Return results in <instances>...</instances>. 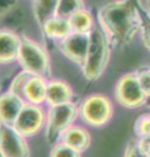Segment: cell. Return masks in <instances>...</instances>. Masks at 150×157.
<instances>
[{"mask_svg":"<svg viewBox=\"0 0 150 157\" xmlns=\"http://www.w3.org/2000/svg\"><path fill=\"white\" fill-rule=\"evenodd\" d=\"M99 21L117 43L129 40L138 28V18L129 3L117 2L106 5L99 12Z\"/></svg>","mask_w":150,"mask_h":157,"instance_id":"obj_1","label":"cell"},{"mask_svg":"<svg viewBox=\"0 0 150 157\" xmlns=\"http://www.w3.org/2000/svg\"><path fill=\"white\" fill-rule=\"evenodd\" d=\"M17 61L23 71L33 76L44 78L46 80L51 78V64L47 51L39 43L27 37L21 38Z\"/></svg>","mask_w":150,"mask_h":157,"instance_id":"obj_2","label":"cell"},{"mask_svg":"<svg viewBox=\"0 0 150 157\" xmlns=\"http://www.w3.org/2000/svg\"><path fill=\"white\" fill-rule=\"evenodd\" d=\"M79 117V106L74 102L48 106L45 127L46 141L52 146L59 142L62 133L75 124V121Z\"/></svg>","mask_w":150,"mask_h":157,"instance_id":"obj_3","label":"cell"},{"mask_svg":"<svg viewBox=\"0 0 150 157\" xmlns=\"http://www.w3.org/2000/svg\"><path fill=\"white\" fill-rule=\"evenodd\" d=\"M108 55V46L103 34L98 29H93L90 33L88 53L82 65L84 77L89 81L97 80L107 65Z\"/></svg>","mask_w":150,"mask_h":157,"instance_id":"obj_4","label":"cell"},{"mask_svg":"<svg viewBox=\"0 0 150 157\" xmlns=\"http://www.w3.org/2000/svg\"><path fill=\"white\" fill-rule=\"evenodd\" d=\"M81 119L93 128L108 124L113 114V105L107 97L94 94L84 100L79 106Z\"/></svg>","mask_w":150,"mask_h":157,"instance_id":"obj_5","label":"cell"},{"mask_svg":"<svg viewBox=\"0 0 150 157\" xmlns=\"http://www.w3.org/2000/svg\"><path fill=\"white\" fill-rule=\"evenodd\" d=\"M115 98L121 106L139 108L147 101L148 96L143 91L137 75H126L118 81L115 88Z\"/></svg>","mask_w":150,"mask_h":157,"instance_id":"obj_6","label":"cell"},{"mask_svg":"<svg viewBox=\"0 0 150 157\" xmlns=\"http://www.w3.org/2000/svg\"><path fill=\"white\" fill-rule=\"evenodd\" d=\"M47 111L41 105L26 103L13 127L26 138H32L46 127Z\"/></svg>","mask_w":150,"mask_h":157,"instance_id":"obj_7","label":"cell"},{"mask_svg":"<svg viewBox=\"0 0 150 157\" xmlns=\"http://www.w3.org/2000/svg\"><path fill=\"white\" fill-rule=\"evenodd\" d=\"M0 149L5 157H31L27 138L13 125L0 122Z\"/></svg>","mask_w":150,"mask_h":157,"instance_id":"obj_8","label":"cell"},{"mask_svg":"<svg viewBox=\"0 0 150 157\" xmlns=\"http://www.w3.org/2000/svg\"><path fill=\"white\" fill-rule=\"evenodd\" d=\"M90 44V34L71 32L70 35L62 39L60 42V50L65 57L83 65L88 53Z\"/></svg>","mask_w":150,"mask_h":157,"instance_id":"obj_9","label":"cell"},{"mask_svg":"<svg viewBox=\"0 0 150 157\" xmlns=\"http://www.w3.org/2000/svg\"><path fill=\"white\" fill-rule=\"evenodd\" d=\"M23 97L11 91L0 95V122L9 125H13L15 121L26 105Z\"/></svg>","mask_w":150,"mask_h":157,"instance_id":"obj_10","label":"cell"},{"mask_svg":"<svg viewBox=\"0 0 150 157\" xmlns=\"http://www.w3.org/2000/svg\"><path fill=\"white\" fill-rule=\"evenodd\" d=\"M59 142L67 144L83 153L91 145L92 138L87 128L82 125L73 124L62 133Z\"/></svg>","mask_w":150,"mask_h":157,"instance_id":"obj_11","label":"cell"},{"mask_svg":"<svg viewBox=\"0 0 150 157\" xmlns=\"http://www.w3.org/2000/svg\"><path fill=\"white\" fill-rule=\"evenodd\" d=\"M21 38L10 31H0V63L8 64L17 60Z\"/></svg>","mask_w":150,"mask_h":157,"instance_id":"obj_12","label":"cell"},{"mask_svg":"<svg viewBox=\"0 0 150 157\" xmlns=\"http://www.w3.org/2000/svg\"><path fill=\"white\" fill-rule=\"evenodd\" d=\"M47 84L48 82L44 78L37 76L31 77L24 88L23 98L25 101L35 105H42L43 103H46Z\"/></svg>","mask_w":150,"mask_h":157,"instance_id":"obj_13","label":"cell"},{"mask_svg":"<svg viewBox=\"0 0 150 157\" xmlns=\"http://www.w3.org/2000/svg\"><path fill=\"white\" fill-rule=\"evenodd\" d=\"M73 90L67 83L60 80H51L48 82L46 97V103L48 106L73 102Z\"/></svg>","mask_w":150,"mask_h":157,"instance_id":"obj_14","label":"cell"},{"mask_svg":"<svg viewBox=\"0 0 150 157\" xmlns=\"http://www.w3.org/2000/svg\"><path fill=\"white\" fill-rule=\"evenodd\" d=\"M42 29L48 37L54 39H64L73 32L70 21L56 15L46 21Z\"/></svg>","mask_w":150,"mask_h":157,"instance_id":"obj_15","label":"cell"},{"mask_svg":"<svg viewBox=\"0 0 150 157\" xmlns=\"http://www.w3.org/2000/svg\"><path fill=\"white\" fill-rule=\"evenodd\" d=\"M58 1L59 0H34V14L41 28L46 21L55 15Z\"/></svg>","mask_w":150,"mask_h":157,"instance_id":"obj_16","label":"cell"},{"mask_svg":"<svg viewBox=\"0 0 150 157\" xmlns=\"http://www.w3.org/2000/svg\"><path fill=\"white\" fill-rule=\"evenodd\" d=\"M73 32L77 33H88L92 29V18L88 12L83 9L76 12L68 18Z\"/></svg>","mask_w":150,"mask_h":157,"instance_id":"obj_17","label":"cell"},{"mask_svg":"<svg viewBox=\"0 0 150 157\" xmlns=\"http://www.w3.org/2000/svg\"><path fill=\"white\" fill-rule=\"evenodd\" d=\"M82 0H59L55 9V15L68 20L76 12L82 10Z\"/></svg>","mask_w":150,"mask_h":157,"instance_id":"obj_18","label":"cell"},{"mask_svg":"<svg viewBox=\"0 0 150 157\" xmlns=\"http://www.w3.org/2000/svg\"><path fill=\"white\" fill-rule=\"evenodd\" d=\"M49 157H82V152L62 142H57L52 146Z\"/></svg>","mask_w":150,"mask_h":157,"instance_id":"obj_19","label":"cell"},{"mask_svg":"<svg viewBox=\"0 0 150 157\" xmlns=\"http://www.w3.org/2000/svg\"><path fill=\"white\" fill-rule=\"evenodd\" d=\"M32 76L33 75H31L30 73H28V71H21L20 74H17V76H15L13 81L11 82L10 87H9V91L17 94V95H20L21 97H23L24 88L26 86L27 82L29 81V78Z\"/></svg>","mask_w":150,"mask_h":157,"instance_id":"obj_20","label":"cell"},{"mask_svg":"<svg viewBox=\"0 0 150 157\" xmlns=\"http://www.w3.org/2000/svg\"><path fill=\"white\" fill-rule=\"evenodd\" d=\"M135 131L139 138L150 137V115L144 114L136 121Z\"/></svg>","mask_w":150,"mask_h":157,"instance_id":"obj_21","label":"cell"},{"mask_svg":"<svg viewBox=\"0 0 150 157\" xmlns=\"http://www.w3.org/2000/svg\"><path fill=\"white\" fill-rule=\"evenodd\" d=\"M124 157H150L144 150L142 149V147L140 146L139 141H131L128 144L126 150H125Z\"/></svg>","mask_w":150,"mask_h":157,"instance_id":"obj_22","label":"cell"},{"mask_svg":"<svg viewBox=\"0 0 150 157\" xmlns=\"http://www.w3.org/2000/svg\"><path fill=\"white\" fill-rule=\"evenodd\" d=\"M139 83L141 85L143 91L146 93L148 97L150 96V70L141 71L137 75Z\"/></svg>","mask_w":150,"mask_h":157,"instance_id":"obj_23","label":"cell"},{"mask_svg":"<svg viewBox=\"0 0 150 157\" xmlns=\"http://www.w3.org/2000/svg\"><path fill=\"white\" fill-rule=\"evenodd\" d=\"M144 39H145V43L146 45L148 46V48L150 49V20L147 18V20L144 21Z\"/></svg>","mask_w":150,"mask_h":157,"instance_id":"obj_24","label":"cell"},{"mask_svg":"<svg viewBox=\"0 0 150 157\" xmlns=\"http://www.w3.org/2000/svg\"><path fill=\"white\" fill-rule=\"evenodd\" d=\"M0 157H5V155L3 154V152L1 151V149H0Z\"/></svg>","mask_w":150,"mask_h":157,"instance_id":"obj_25","label":"cell"}]
</instances>
